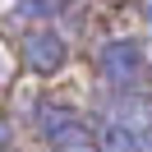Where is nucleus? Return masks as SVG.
<instances>
[{"instance_id":"obj_1","label":"nucleus","mask_w":152,"mask_h":152,"mask_svg":"<svg viewBox=\"0 0 152 152\" xmlns=\"http://www.w3.org/2000/svg\"><path fill=\"white\" fill-rule=\"evenodd\" d=\"M23 60H28L32 69H60L65 65V42L56 37V28H37V32H28L23 37Z\"/></svg>"},{"instance_id":"obj_2","label":"nucleus","mask_w":152,"mask_h":152,"mask_svg":"<svg viewBox=\"0 0 152 152\" xmlns=\"http://www.w3.org/2000/svg\"><path fill=\"white\" fill-rule=\"evenodd\" d=\"M138 56H143V51L134 46V42H111V46L102 51V74L111 78V83H120V88H124V83H129V78L143 69V60H138Z\"/></svg>"},{"instance_id":"obj_3","label":"nucleus","mask_w":152,"mask_h":152,"mask_svg":"<svg viewBox=\"0 0 152 152\" xmlns=\"http://www.w3.org/2000/svg\"><path fill=\"white\" fill-rule=\"evenodd\" d=\"M46 138L56 143V148H83L88 143V124L78 120V115H69V111H56V115H46Z\"/></svg>"},{"instance_id":"obj_4","label":"nucleus","mask_w":152,"mask_h":152,"mask_svg":"<svg viewBox=\"0 0 152 152\" xmlns=\"http://www.w3.org/2000/svg\"><path fill=\"white\" fill-rule=\"evenodd\" d=\"M60 5H65V0H19V5H14V19H23V23L56 19V14H60Z\"/></svg>"},{"instance_id":"obj_5","label":"nucleus","mask_w":152,"mask_h":152,"mask_svg":"<svg viewBox=\"0 0 152 152\" xmlns=\"http://www.w3.org/2000/svg\"><path fill=\"white\" fill-rule=\"evenodd\" d=\"M102 152H143V143L134 138V129H106L102 134Z\"/></svg>"},{"instance_id":"obj_6","label":"nucleus","mask_w":152,"mask_h":152,"mask_svg":"<svg viewBox=\"0 0 152 152\" xmlns=\"http://www.w3.org/2000/svg\"><path fill=\"white\" fill-rule=\"evenodd\" d=\"M10 148V129H5V124H0V152Z\"/></svg>"}]
</instances>
